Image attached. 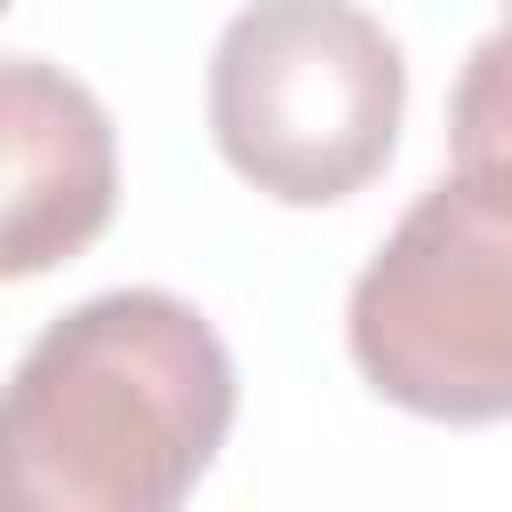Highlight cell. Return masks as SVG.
<instances>
[{
  "mask_svg": "<svg viewBox=\"0 0 512 512\" xmlns=\"http://www.w3.org/2000/svg\"><path fill=\"white\" fill-rule=\"evenodd\" d=\"M344 344L408 416H512V168H456L416 192L352 280Z\"/></svg>",
  "mask_w": 512,
  "mask_h": 512,
  "instance_id": "2",
  "label": "cell"
},
{
  "mask_svg": "<svg viewBox=\"0 0 512 512\" xmlns=\"http://www.w3.org/2000/svg\"><path fill=\"white\" fill-rule=\"evenodd\" d=\"M448 152H456V168H512V16H496L456 72Z\"/></svg>",
  "mask_w": 512,
  "mask_h": 512,
  "instance_id": "5",
  "label": "cell"
},
{
  "mask_svg": "<svg viewBox=\"0 0 512 512\" xmlns=\"http://www.w3.org/2000/svg\"><path fill=\"white\" fill-rule=\"evenodd\" d=\"M0 184H8V216H0V272L32 280L64 256H80L104 224H112V192H120V160H112V120L104 104L56 72L48 56H8L0 72Z\"/></svg>",
  "mask_w": 512,
  "mask_h": 512,
  "instance_id": "4",
  "label": "cell"
},
{
  "mask_svg": "<svg viewBox=\"0 0 512 512\" xmlns=\"http://www.w3.org/2000/svg\"><path fill=\"white\" fill-rule=\"evenodd\" d=\"M240 408L224 336L168 288L48 320L0 408V512H184Z\"/></svg>",
  "mask_w": 512,
  "mask_h": 512,
  "instance_id": "1",
  "label": "cell"
},
{
  "mask_svg": "<svg viewBox=\"0 0 512 512\" xmlns=\"http://www.w3.org/2000/svg\"><path fill=\"white\" fill-rule=\"evenodd\" d=\"M400 40L344 0H256L208 56V128L240 184L288 208L352 200L400 136Z\"/></svg>",
  "mask_w": 512,
  "mask_h": 512,
  "instance_id": "3",
  "label": "cell"
}]
</instances>
